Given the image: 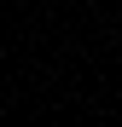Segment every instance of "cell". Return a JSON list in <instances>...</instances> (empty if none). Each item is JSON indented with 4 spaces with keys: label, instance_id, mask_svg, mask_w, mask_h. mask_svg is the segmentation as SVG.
I'll return each instance as SVG.
<instances>
[]
</instances>
